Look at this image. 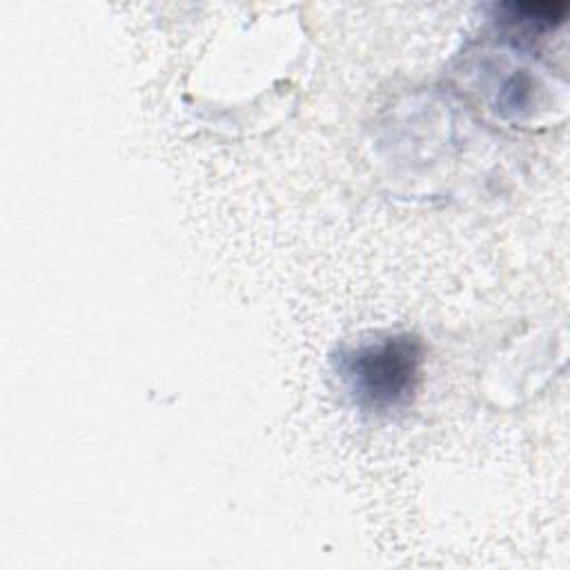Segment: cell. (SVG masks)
I'll return each instance as SVG.
<instances>
[{
    "label": "cell",
    "mask_w": 570,
    "mask_h": 570,
    "mask_svg": "<svg viewBox=\"0 0 570 570\" xmlns=\"http://www.w3.org/2000/svg\"><path fill=\"white\" fill-rule=\"evenodd\" d=\"M423 345L412 334H387L338 354V374L354 403L367 412L405 407L421 381Z\"/></svg>",
    "instance_id": "1"
},
{
    "label": "cell",
    "mask_w": 570,
    "mask_h": 570,
    "mask_svg": "<svg viewBox=\"0 0 570 570\" xmlns=\"http://www.w3.org/2000/svg\"><path fill=\"white\" fill-rule=\"evenodd\" d=\"M503 16L510 22H523L528 27H554L563 20L568 11V2H505L501 4Z\"/></svg>",
    "instance_id": "2"
}]
</instances>
